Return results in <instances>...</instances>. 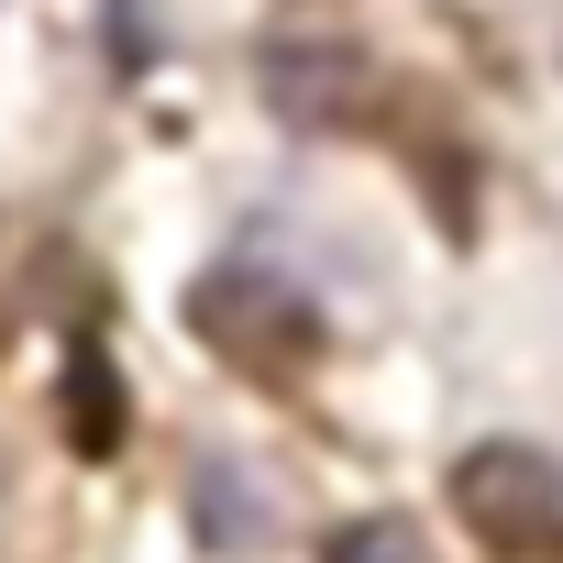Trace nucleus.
I'll return each instance as SVG.
<instances>
[{"label":"nucleus","mask_w":563,"mask_h":563,"mask_svg":"<svg viewBox=\"0 0 563 563\" xmlns=\"http://www.w3.org/2000/svg\"><path fill=\"white\" fill-rule=\"evenodd\" d=\"M453 508L475 519V541H497L519 563L563 552V464L541 442H475V453H453Z\"/></svg>","instance_id":"f257e3e1"},{"label":"nucleus","mask_w":563,"mask_h":563,"mask_svg":"<svg viewBox=\"0 0 563 563\" xmlns=\"http://www.w3.org/2000/svg\"><path fill=\"white\" fill-rule=\"evenodd\" d=\"M188 321H199L221 354H288V343H310V310L276 288L265 265H210L199 288H188Z\"/></svg>","instance_id":"f03ea898"},{"label":"nucleus","mask_w":563,"mask_h":563,"mask_svg":"<svg viewBox=\"0 0 563 563\" xmlns=\"http://www.w3.org/2000/svg\"><path fill=\"white\" fill-rule=\"evenodd\" d=\"M122 431H133V420H122V376H111L100 343H78V354H67V442H78V453H122Z\"/></svg>","instance_id":"7ed1b4c3"},{"label":"nucleus","mask_w":563,"mask_h":563,"mask_svg":"<svg viewBox=\"0 0 563 563\" xmlns=\"http://www.w3.org/2000/svg\"><path fill=\"white\" fill-rule=\"evenodd\" d=\"M265 100L288 111V122H343V111H354V67L299 45V56H276V67H265Z\"/></svg>","instance_id":"20e7f679"},{"label":"nucleus","mask_w":563,"mask_h":563,"mask_svg":"<svg viewBox=\"0 0 563 563\" xmlns=\"http://www.w3.org/2000/svg\"><path fill=\"white\" fill-rule=\"evenodd\" d=\"M199 530H210V552H254V519H243V475L232 464H199Z\"/></svg>","instance_id":"39448f33"},{"label":"nucleus","mask_w":563,"mask_h":563,"mask_svg":"<svg viewBox=\"0 0 563 563\" xmlns=\"http://www.w3.org/2000/svg\"><path fill=\"white\" fill-rule=\"evenodd\" d=\"M321 563H431V552H420V530H409V519H354V530H332V541H321Z\"/></svg>","instance_id":"423d86ee"}]
</instances>
